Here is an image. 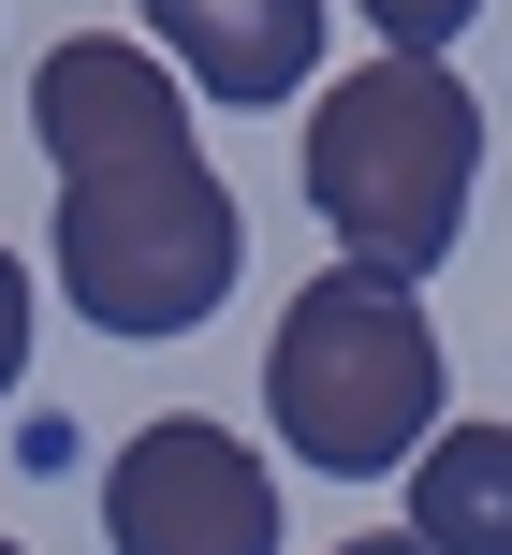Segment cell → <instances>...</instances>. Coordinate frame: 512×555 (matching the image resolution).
Wrapping results in <instances>:
<instances>
[{"mask_svg":"<svg viewBox=\"0 0 512 555\" xmlns=\"http://www.w3.org/2000/svg\"><path fill=\"white\" fill-rule=\"evenodd\" d=\"M29 132L59 162V293L103 336H205L249 263L220 162L191 146L162 44L132 29H59L44 74H29Z\"/></svg>","mask_w":512,"mask_h":555,"instance_id":"obj_1","label":"cell"},{"mask_svg":"<svg viewBox=\"0 0 512 555\" xmlns=\"http://www.w3.org/2000/svg\"><path fill=\"white\" fill-rule=\"evenodd\" d=\"M439 395H455V365H439L425 278L322 263L308 293L279 307V336H264V424H279V453L322 468V482L410 468V439L439 424Z\"/></svg>","mask_w":512,"mask_h":555,"instance_id":"obj_2","label":"cell"},{"mask_svg":"<svg viewBox=\"0 0 512 555\" xmlns=\"http://www.w3.org/2000/svg\"><path fill=\"white\" fill-rule=\"evenodd\" d=\"M469 176H484V117L439 59H381V74L308 88V205L337 263L439 278L469 234Z\"/></svg>","mask_w":512,"mask_h":555,"instance_id":"obj_3","label":"cell"},{"mask_svg":"<svg viewBox=\"0 0 512 555\" xmlns=\"http://www.w3.org/2000/svg\"><path fill=\"white\" fill-rule=\"evenodd\" d=\"M103 541L117 555H279V482H264V453L234 424L162 410L103 468Z\"/></svg>","mask_w":512,"mask_h":555,"instance_id":"obj_4","label":"cell"},{"mask_svg":"<svg viewBox=\"0 0 512 555\" xmlns=\"http://www.w3.org/2000/svg\"><path fill=\"white\" fill-rule=\"evenodd\" d=\"M162 74H191L205 103H293L322 74V0H132Z\"/></svg>","mask_w":512,"mask_h":555,"instance_id":"obj_5","label":"cell"},{"mask_svg":"<svg viewBox=\"0 0 512 555\" xmlns=\"http://www.w3.org/2000/svg\"><path fill=\"white\" fill-rule=\"evenodd\" d=\"M410 541L425 555H512V424L410 439Z\"/></svg>","mask_w":512,"mask_h":555,"instance_id":"obj_6","label":"cell"},{"mask_svg":"<svg viewBox=\"0 0 512 555\" xmlns=\"http://www.w3.org/2000/svg\"><path fill=\"white\" fill-rule=\"evenodd\" d=\"M367 15H381V44H396V59H439L469 15H484V0H367Z\"/></svg>","mask_w":512,"mask_h":555,"instance_id":"obj_7","label":"cell"},{"mask_svg":"<svg viewBox=\"0 0 512 555\" xmlns=\"http://www.w3.org/2000/svg\"><path fill=\"white\" fill-rule=\"evenodd\" d=\"M15 380H29V263L0 249V395H15Z\"/></svg>","mask_w":512,"mask_h":555,"instance_id":"obj_8","label":"cell"},{"mask_svg":"<svg viewBox=\"0 0 512 555\" xmlns=\"http://www.w3.org/2000/svg\"><path fill=\"white\" fill-rule=\"evenodd\" d=\"M337 555H425V541H410V527H367V541H337Z\"/></svg>","mask_w":512,"mask_h":555,"instance_id":"obj_9","label":"cell"},{"mask_svg":"<svg viewBox=\"0 0 512 555\" xmlns=\"http://www.w3.org/2000/svg\"><path fill=\"white\" fill-rule=\"evenodd\" d=\"M0 555H15V541H0Z\"/></svg>","mask_w":512,"mask_h":555,"instance_id":"obj_10","label":"cell"}]
</instances>
